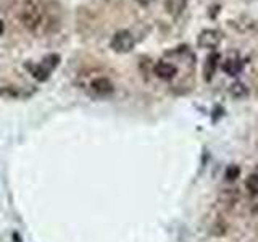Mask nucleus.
<instances>
[{
    "label": "nucleus",
    "instance_id": "obj_7",
    "mask_svg": "<svg viewBox=\"0 0 258 242\" xmlns=\"http://www.w3.org/2000/svg\"><path fill=\"white\" fill-rule=\"evenodd\" d=\"M26 67L31 70L32 78H36L37 81H40V83H44V81H47L48 76H50V71H48L42 63H39V65H31V63H28Z\"/></svg>",
    "mask_w": 258,
    "mask_h": 242
},
{
    "label": "nucleus",
    "instance_id": "obj_12",
    "mask_svg": "<svg viewBox=\"0 0 258 242\" xmlns=\"http://www.w3.org/2000/svg\"><path fill=\"white\" fill-rule=\"evenodd\" d=\"M239 174H240V168L237 165H231V166H228V169H226V179L228 181H236Z\"/></svg>",
    "mask_w": 258,
    "mask_h": 242
},
{
    "label": "nucleus",
    "instance_id": "obj_3",
    "mask_svg": "<svg viewBox=\"0 0 258 242\" xmlns=\"http://www.w3.org/2000/svg\"><path fill=\"white\" fill-rule=\"evenodd\" d=\"M153 71H155V75L163 81H171L177 75V68L173 63H168V62H158L155 65V68H153Z\"/></svg>",
    "mask_w": 258,
    "mask_h": 242
},
{
    "label": "nucleus",
    "instance_id": "obj_10",
    "mask_svg": "<svg viewBox=\"0 0 258 242\" xmlns=\"http://www.w3.org/2000/svg\"><path fill=\"white\" fill-rule=\"evenodd\" d=\"M58 63H60V55H56V53H52V55H47L42 65L48 70V71H52L55 70L56 67H58Z\"/></svg>",
    "mask_w": 258,
    "mask_h": 242
},
{
    "label": "nucleus",
    "instance_id": "obj_2",
    "mask_svg": "<svg viewBox=\"0 0 258 242\" xmlns=\"http://www.w3.org/2000/svg\"><path fill=\"white\" fill-rule=\"evenodd\" d=\"M221 40H223V32L221 31H218V29H205V31H202L200 34H199V40H197V44L199 47L202 48H216L218 45L221 44Z\"/></svg>",
    "mask_w": 258,
    "mask_h": 242
},
{
    "label": "nucleus",
    "instance_id": "obj_13",
    "mask_svg": "<svg viewBox=\"0 0 258 242\" xmlns=\"http://www.w3.org/2000/svg\"><path fill=\"white\" fill-rule=\"evenodd\" d=\"M137 2H139L141 5H144V7H147V5H150L153 0H137Z\"/></svg>",
    "mask_w": 258,
    "mask_h": 242
},
{
    "label": "nucleus",
    "instance_id": "obj_6",
    "mask_svg": "<svg viewBox=\"0 0 258 242\" xmlns=\"http://www.w3.org/2000/svg\"><path fill=\"white\" fill-rule=\"evenodd\" d=\"M242 68H244V62L237 58V56H229V58L223 63V70L226 75H229V76H237L242 71Z\"/></svg>",
    "mask_w": 258,
    "mask_h": 242
},
{
    "label": "nucleus",
    "instance_id": "obj_1",
    "mask_svg": "<svg viewBox=\"0 0 258 242\" xmlns=\"http://www.w3.org/2000/svg\"><path fill=\"white\" fill-rule=\"evenodd\" d=\"M134 44H136L134 36L129 31L123 29V31L115 32V36L111 37L110 47L118 53H127V52H131L134 48Z\"/></svg>",
    "mask_w": 258,
    "mask_h": 242
},
{
    "label": "nucleus",
    "instance_id": "obj_8",
    "mask_svg": "<svg viewBox=\"0 0 258 242\" xmlns=\"http://www.w3.org/2000/svg\"><path fill=\"white\" fill-rule=\"evenodd\" d=\"M229 94L234 97V99H244V97L248 95V89H247V86L244 83H239V81H236V83L231 84Z\"/></svg>",
    "mask_w": 258,
    "mask_h": 242
},
{
    "label": "nucleus",
    "instance_id": "obj_5",
    "mask_svg": "<svg viewBox=\"0 0 258 242\" xmlns=\"http://www.w3.org/2000/svg\"><path fill=\"white\" fill-rule=\"evenodd\" d=\"M92 91L97 94V95H110L113 92V84L111 81L107 79V78H97L92 81Z\"/></svg>",
    "mask_w": 258,
    "mask_h": 242
},
{
    "label": "nucleus",
    "instance_id": "obj_4",
    "mask_svg": "<svg viewBox=\"0 0 258 242\" xmlns=\"http://www.w3.org/2000/svg\"><path fill=\"white\" fill-rule=\"evenodd\" d=\"M220 58H221L220 53H216V52H212L207 56L205 65H204V78H205V81H212L213 79V75H215V71L218 68Z\"/></svg>",
    "mask_w": 258,
    "mask_h": 242
},
{
    "label": "nucleus",
    "instance_id": "obj_11",
    "mask_svg": "<svg viewBox=\"0 0 258 242\" xmlns=\"http://www.w3.org/2000/svg\"><path fill=\"white\" fill-rule=\"evenodd\" d=\"M245 186L252 196H258V174H250L245 181Z\"/></svg>",
    "mask_w": 258,
    "mask_h": 242
},
{
    "label": "nucleus",
    "instance_id": "obj_14",
    "mask_svg": "<svg viewBox=\"0 0 258 242\" xmlns=\"http://www.w3.org/2000/svg\"><path fill=\"white\" fill-rule=\"evenodd\" d=\"M2 32H4V23L0 21V36H2Z\"/></svg>",
    "mask_w": 258,
    "mask_h": 242
},
{
    "label": "nucleus",
    "instance_id": "obj_9",
    "mask_svg": "<svg viewBox=\"0 0 258 242\" xmlns=\"http://www.w3.org/2000/svg\"><path fill=\"white\" fill-rule=\"evenodd\" d=\"M185 2L187 0H166V8L173 16H177L185 8Z\"/></svg>",
    "mask_w": 258,
    "mask_h": 242
}]
</instances>
